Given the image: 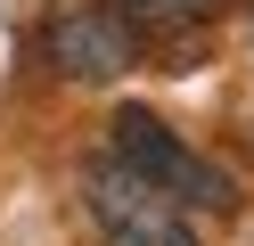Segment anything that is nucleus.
<instances>
[{
  "instance_id": "20e7f679",
  "label": "nucleus",
  "mask_w": 254,
  "mask_h": 246,
  "mask_svg": "<svg viewBox=\"0 0 254 246\" xmlns=\"http://www.w3.org/2000/svg\"><path fill=\"white\" fill-rule=\"evenodd\" d=\"M221 0H123V16H131V25H197V16H213Z\"/></svg>"
},
{
  "instance_id": "f03ea898",
  "label": "nucleus",
  "mask_w": 254,
  "mask_h": 246,
  "mask_svg": "<svg viewBox=\"0 0 254 246\" xmlns=\"http://www.w3.org/2000/svg\"><path fill=\"white\" fill-rule=\"evenodd\" d=\"M82 197H90V222H99V238H107V246H197L189 205H172L156 180L123 172L115 156H99V164H90Z\"/></svg>"
},
{
  "instance_id": "7ed1b4c3",
  "label": "nucleus",
  "mask_w": 254,
  "mask_h": 246,
  "mask_svg": "<svg viewBox=\"0 0 254 246\" xmlns=\"http://www.w3.org/2000/svg\"><path fill=\"white\" fill-rule=\"evenodd\" d=\"M41 49H50V66L74 74V82H115L123 66L139 58L123 8H58L50 25H41Z\"/></svg>"
},
{
  "instance_id": "f257e3e1",
  "label": "nucleus",
  "mask_w": 254,
  "mask_h": 246,
  "mask_svg": "<svg viewBox=\"0 0 254 246\" xmlns=\"http://www.w3.org/2000/svg\"><path fill=\"white\" fill-rule=\"evenodd\" d=\"M107 156H115L123 172L156 180L172 205H205V213H230V205H238V180L221 172V164H205L197 148H189L181 131L164 123V115H148V107L107 115Z\"/></svg>"
}]
</instances>
